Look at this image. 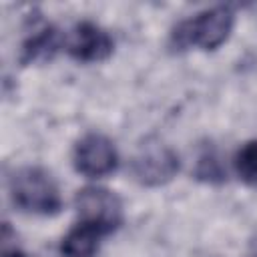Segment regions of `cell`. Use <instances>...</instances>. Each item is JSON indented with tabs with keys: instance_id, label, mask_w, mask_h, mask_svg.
<instances>
[{
	"instance_id": "1",
	"label": "cell",
	"mask_w": 257,
	"mask_h": 257,
	"mask_svg": "<svg viewBox=\"0 0 257 257\" xmlns=\"http://www.w3.org/2000/svg\"><path fill=\"white\" fill-rule=\"evenodd\" d=\"M8 191L14 205L34 215H56L62 209L58 185L40 167H22L12 173Z\"/></svg>"
},
{
	"instance_id": "2",
	"label": "cell",
	"mask_w": 257,
	"mask_h": 257,
	"mask_svg": "<svg viewBox=\"0 0 257 257\" xmlns=\"http://www.w3.org/2000/svg\"><path fill=\"white\" fill-rule=\"evenodd\" d=\"M233 24L235 14L229 6H213L183 20L173 30V42L177 48L197 46L203 50H215L229 38Z\"/></svg>"
},
{
	"instance_id": "3",
	"label": "cell",
	"mask_w": 257,
	"mask_h": 257,
	"mask_svg": "<svg viewBox=\"0 0 257 257\" xmlns=\"http://www.w3.org/2000/svg\"><path fill=\"white\" fill-rule=\"evenodd\" d=\"M78 223L92 225L104 235H110L122 225V203L104 187H84L74 197Z\"/></svg>"
},
{
	"instance_id": "4",
	"label": "cell",
	"mask_w": 257,
	"mask_h": 257,
	"mask_svg": "<svg viewBox=\"0 0 257 257\" xmlns=\"http://www.w3.org/2000/svg\"><path fill=\"white\" fill-rule=\"evenodd\" d=\"M179 173V157L161 141H147L133 159V175L141 185L159 187Z\"/></svg>"
},
{
	"instance_id": "5",
	"label": "cell",
	"mask_w": 257,
	"mask_h": 257,
	"mask_svg": "<svg viewBox=\"0 0 257 257\" xmlns=\"http://www.w3.org/2000/svg\"><path fill=\"white\" fill-rule=\"evenodd\" d=\"M72 163L80 175L98 179L110 175L116 169L118 155L110 139L98 133H88L76 143Z\"/></svg>"
},
{
	"instance_id": "6",
	"label": "cell",
	"mask_w": 257,
	"mask_h": 257,
	"mask_svg": "<svg viewBox=\"0 0 257 257\" xmlns=\"http://www.w3.org/2000/svg\"><path fill=\"white\" fill-rule=\"evenodd\" d=\"M68 54L78 62H100L112 54V38L110 34L94 22H78L68 38Z\"/></svg>"
},
{
	"instance_id": "7",
	"label": "cell",
	"mask_w": 257,
	"mask_h": 257,
	"mask_svg": "<svg viewBox=\"0 0 257 257\" xmlns=\"http://www.w3.org/2000/svg\"><path fill=\"white\" fill-rule=\"evenodd\" d=\"M60 46V34L54 26L44 24L42 28L34 30L22 44V56L20 62L22 64H30V62H44L50 60L56 50Z\"/></svg>"
},
{
	"instance_id": "8",
	"label": "cell",
	"mask_w": 257,
	"mask_h": 257,
	"mask_svg": "<svg viewBox=\"0 0 257 257\" xmlns=\"http://www.w3.org/2000/svg\"><path fill=\"white\" fill-rule=\"evenodd\" d=\"M102 237L106 235L100 229L86 225V223H76V227H72L64 235L60 243V251L64 257H92Z\"/></svg>"
},
{
	"instance_id": "9",
	"label": "cell",
	"mask_w": 257,
	"mask_h": 257,
	"mask_svg": "<svg viewBox=\"0 0 257 257\" xmlns=\"http://www.w3.org/2000/svg\"><path fill=\"white\" fill-rule=\"evenodd\" d=\"M233 167L243 183L257 187V141H249L237 151Z\"/></svg>"
},
{
	"instance_id": "10",
	"label": "cell",
	"mask_w": 257,
	"mask_h": 257,
	"mask_svg": "<svg viewBox=\"0 0 257 257\" xmlns=\"http://www.w3.org/2000/svg\"><path fill=\"white\" fill-rule=\"evenodd\" d=\"M195 177L199 181H205V183H221V181H225V169L221 165V157L213 149L205 151L199 157L197 169H195Z\"/></svg>"
},
{
	"instance_id": "11",
	"label": "cell",
	"mask_w": 257,
	"mask_h": 257,
	"mask_svg": "<svg viewBox=\"0 0 257 257\" xmlns=\"http://www.w3.org/2000/svg\"><path fill=\"white\" fill-rule=\"evenodd\" d=\"M4 257H26V255L14 249V251H4Z\"/></svg>"
},
{
	"instance_id": "12",
	"label": "cell",
	"mask_w": 257,
	"mask_h": 257,
	"mask_svg": "<svg viewBox=\"0 0 257 257\" xmlns=\"http://www.w3.org/2000/svg\"><path fill=\"white\" fill-rule=\"evenodd\" d=\"M255 257H257V255H255Z\"/></svg>"
}]
</instances>
